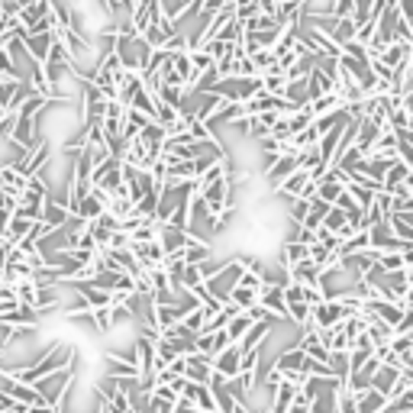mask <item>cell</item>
Segmentation results:
<instances>
[{
	"label": "cell",
	"mask_w": 413,
	"mask_h": 413,
	"mask_svg": "<svg viewBox=\"0 0 413 413\" xmlns=\"http://www.w3.org/2000/svg\"><path fill=\"white\" fill-rule=\"evenodd\" d=\"M71 384H75V368H61V371H52V375H42L32 381V388L39 390L42 404H58V400L68 397Z\"/></svg>",
	"instance_id": "6da1fadb"
},
{
	"label": "cell",
	"mask_w": 413,
	"mask_h": 413,
	"mask_svg": "<svg viewBox=\"0 0 413 413\" xmlns=\"http://www.w3.org/2000/svg\"><path fill=\"white\" fill-rule=\"evenodd\" d=\"M239 275H242V265H239V259L233 255V261H226V265H223L216 275L207 278L204 284H207V291L214 294L216 300H226V294H230V288L239 281Z\"/></svg>",
	"instance_id": "7a4b0ae2"
},
{
	"label": "cell",
	"mask_w": 413,
	"mask_h": 413,
	"mask_svg": "<svg viewBox=\"0 0 413 413\" xmlns=\"http://www.w3.org/2000/svg\"><path fill=\"white\" fill-rule=\"evenodd\" d=\"M0 390L7 394L13 404H23V407H32V404H42V397H39V390L32 388V384L26 381H16L13 375H0Z\"/></svg>",
	"instance_id": "3957f363"
},
{
	"label": "cell",
	"mask_w": 413,
	"mask_h": 413,
	"mask_svg": "<svg viewBox=\"0 0 413 413\" xmlns=\"http://www.w3.org/2000/svg\"><path fill=\"white\" fill-rule=\"evenodd\" d=\"M210 371H214V359L207 352L194 349V352L184 355V375L181 378H187V381H194V384H207Z\"/></svg>",
	"instance_id": "277c9868"
},
{
	"label": "cell",
	"mask_w": 413,
	"mask_h": 413,
	"mask_svg": "<svg viewBox=\"0 0 413 413\" xmlns=\"http://www.w3.org/2000/svg\"><path fill=\"white\" fill-rule=\"evenodd\" d=\"M52 39H55L52 32H26V36L20 39V49L30 55V61H36V65H46V55H49Z\"/></svg>",
	"instance_id": "5b68a950"
},
{
	"label": "cell",
	"mask_w": 413,
	"mask_h": 413,
	"mask_svg": "<svg viewBox=\"0 0 413 413\" xmlns=\"http://www.w3.org/2000/svg\"><path fill=\"white\" fill-rule=\"evenodd\" d=\"M191 242V233L184 226H171V223H159V245L161 252H178L184 245Z\"/></svg>",
	"instance_id": "8992f818"
},
{
	"label": "cell",
	"mask_w": 413,
	"mask_h": 413,
	"mask_svg": "<svg viewBox=\"0 0 413 413\" xmlns=\"http://www.w3.org/2000/svg\"><path fill=\"white\" fill-rule=\"evenodd\" d=\"M239 359H242V349L239 343H230L226 349L214 355V371H220L223 378H236L239 375Z\"/></svg>",
	"instance_id": "52a82bcc"
},
{
	"label": "cell",
	"mask_w": 413,
	"mask_h": 413,
	"mask_svg": "<svg viewBox=\"0 0 413 413\" xmlns=\"http://www.w3.org/2000/svg\"><path fill=\"white\" fill-rule=\"evenodd\" d=\"M397 375H400V368H397V365H390V362H381V365L371 371L368 384H371L375 390H381L384 397H390V390H394V384H397Z\"/></svg>",
	"instance_id": "ba28073f"
},
{
	"label": "cell",
	"mask_w": 413,
	"mask_h": 413,
	"mask_svg": "<svg viewBox=\"0 0 413 413\" xmlns=\"http://www.w3.org/2000/svg\"><path fill=\"white\" fill-rule=\"evenodd\" d=\"M68 207L61 204V200H52V194H49L46 200H42V214H39V220L46 223L49 230H58V226H65L68 223Z\"/></svg>",
	"instance_id": "9c48e42d"
},
{
	"label": "cell",
	"mask_w": 413,
	"mask_h": 413,
	"mask_svg": "<svg viewBox=\"0 0 413 413\" xmlns=\"http://www.w3.org/2000/svg\"><path fill=\"white\" fill-rule=\"evenodd\" d=\"M284 268H288V281H294V284H316V278H320V268L310 259L291 261V265H284Z\"/></svg>",
	"instance_id": "30bf717a"
},
{
	"label": "cell",
	"mask_w": 413,
	"mask_h": 413,
	"mask_svg": "<svg viewBox=\"0 0 413 413\" xmlns=\"http://www.w3.org/2000/svg\"><path fill=\"white\" fill-rule=\"evenodd\" d=\"M268 333H271V320H252L249 329L242 333V339H239V349H255V345H261L268 339Z\"/></svg>",
	"instance_id": "8fae6325"
},
{
	"label": "cell",
	"mask_w": 413,
	"mask_h": 413,
	"mask_svg": "<svg viewBox=\"0 0 413 413\" xmlns=\"http://www.w3.org/2000/svg\"><path fill=\"white\" fill-rule=\"evenodd\" d=\"M307 107H310L314 116H323V113H333V110H345V100L339 97L336 91H326V94H320V97L307 100Z\"/></svg>",
	"instance_id": "7c38bea8"
},
{
	"label": "cell",
	"mask_w": 413,
	"mask_h": 413,
	"mask_svg": "<svg viewBox=\"0 0 413 413\" xmlns=\"http://www.w3.org/2000/svg\"><path fill=\"white\" fill-rule=\"evenodd\" d=\"M249 323H252V320H249L242 310H239L236 316H230V323L223 326V329H226V336H230V343H239V339H242V333L249 329Z\"/></svg>",
	"instance_id": "4fadbf2b"
},
{
	"label": "cell",
	"mask_w": 413,
	"mask_h": 413,
	"mask_svg": "<svg viewBox=\"0 0 413 413\" xmlns=\"http://www.w3.org/2000/svg\"><path fill=\"white\" fill-rule=\"evenodd\" d=\"M300 259H307V245L297 242V239H288L281 249V265H291V261H300Z\"/></svg>",
	"instance_id": "5bb4252c"
},
{
	"label": "cell",
	"mask_w": 413,
	"mask_h": 413,
	"mask_svg": "<svg viewBox=\"0 0 413 413\" xmlns=\"http://www.w3.org/2000/svg\"><path fill=\"white\" fill-rule=\"evenodd\" d=\"M288 320L291 323H297V326H304L307 320H310V307L304 304V300H288Z\"/></svg>",
	"instance_id": "9a60e30c"
},
{
	"label": "cell",
	"mask_w": 413,
	"mask_h": 413,
	"mask_svg": "<svg viewBox=\"0 0 413 413\" xmlns=\"http://www.w3.org/2000/svg\"><path fill=\"white\" fill-rule=\"evenodd\" d=\"M197 284H204V275H200L197 265H184L181 271V288H197Z\"/></svg>",
	"instance_id": "2e32d148"
},
{
	"label": "cell",
	"mask_w": 413,
	"mask_h": 413,
	"mask_svg": "<svg viewBox=\"0 0 413 413\" xmlns=\"http://www.w3.org/2000/svg\"><path fill=\"white\" fill-rule=\"evenodd\" d=\"M204 320H207V316H204V310H200V307H194V310H187V314L181 316V323H184L187 329H191V333H200Z\"/></svg>",
	"instance_id": "e0dca14e"
},
{
	"label": "cell",
	"mask_w": 413,
	"mask_h": 413,
	"mask_svg": "<svg viewBox=\"0 0 413 413\" xmlns=\"http://www.w3.org/2000/svg\"><path fill=\"white\" fill-rule=\"evenodd\" d=\"M326 13L333 16V20H336V16H349V13H352V0H329Z\"/></svg>",
	"instance_id": "ac0fdd59"
},
{
	"label": "cell",
	"mask_w": 413,
	"mask_h": 413,
	"mask_svg": "<svg viewBox=\"0 0 413 413\" xmlns=\"http://www.w3.org/2000/svg\"><path fill=\"white\" fill-rule=\"evenodd\" d=\"M126 245H130V236H126V233L116 226V230L107 236V245H104V249H126Z\"/></svg>",
	"instance_id": "d6986e66"
},
{
	"label": "cell",
	"mask_w": 413,
	"mask_h": 413,
	"mask_svg": "<svg viewBox=\"0 0 413 413\" xmlns=\"http://www.w3.org/2000/svg\"><path fill=\"white\" fill-rule=\"evenodd\" d=\"M123 413H136V410H132V407H126V410H123Z\"/></svg>",
	"instance_id": "ffe728a7"
},
{
	"label": "cell",
	"mask_w": 413,
	"mask_h": 413,
	"mask_svg": "<svg viewBox=\"0 0 413 413\" xmlns=\"http://www.w3.org/2000/svg\"><path fill=\"white\" fill-rule=\"evenodd\" d=\"M404 413H410V410H404Z\"/></svg>",
	"instance_id": "44dd1931"
}]
</instances>
